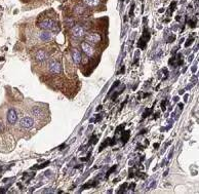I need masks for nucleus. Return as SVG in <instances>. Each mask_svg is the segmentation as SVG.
Wrapping results in <instances>:
<instances>
[{"label": "nucleus", "mask_w": 199, "mask_h": 194, "mask_svg": "<svg viewBox=\"0 0 199 194\" xmlns=\"http://www.w3.org/2000/svg\"><path fill=\"white\" fill-rule=\"evenodd\" d=\"M124 87H125V86H123V87H122V89H120L119 92H116V93H115V94H114V95L112 96V100H113V101H114V100H116V98H117V97H118V96H119V95H120V94H121L122 92H123Z\"/></svg>", "instance_id": "obj_16"}, {"label": "nucleus", "mask_w": 199, "mask_h": 194, "mask_svg": "<svg viewBox=\"0 0 199 194\" xmlns=\"http://www.w3.org/2000/svg\"><path fill=\"white\" fill-rule=\"evenodd\" d=\"M38 27L40 29H43L46 31H58V28H57V24L52 21V20H44L42 22H40L38 24Z\"/></svg>", "instance_id": "obj_1"}, {"label": "nucleus", "mask_w": 199, "mask_h": 194, "mask_svg": "<svg viewBox=\"0 0 199 194\" xmlns=\"http://www.w3.org/2000/svg\"><path fill=\"white\" fill-rule=\"evenodd\" d=\"M46 53L44 50H42V49H39L37 53H36V55H35V60H36L37 62H42V61H44L45 59H46Z\"/></svg>", "instance_id": "obj_10"}, {"label": "nucleus", "mask_w": 199, "mask_h": 194, "mask_svg": "<svg viewBox=\"0 0 199 194\" xmlns=\"http://www.w3.org/2000/svg\"><path fill=\"white\" fill-rule=\"evenodd\" d=\"M72 34L75 37H81L84 34V29L81 26H75L72 29Z\"/></svg>", "instance_id": "obj_9"}, {"label": "nucleus", "mask_w": 199, "mask_h": 194, "mask_svg": "<svg viewBox=\"0 0 199 194\" xmlns=\"http://www.w3.org/2000/svg\"><path fill=\"white\" fill-rule=\"evenodd\" d=\"M101 119H102V116H101V115H99V116L97 117V121H98V120H101Z\"/></svg>", "instance_id": "obj_30"}, {"label": "nucleus", "mask_w": 199, "mask_h": 194, "mask_svg": "<svg viewBox=\"0 0 199 194\" xmlns=\"http://www.w3.org/2000/svg\"><path fill=\"white\" fill-rule=\"evenodd\" d=\"M175 6H177V2H175V1H173L171 4V6H169V9H171V13H172V11L175 9Z\"/></svg>", "instance_id": "obj_19"}, {"label": "nucleus", "mask_w": 199, "mask_h": 194, "mask_svg": "<svg viewBox=\"0 0 199 194\" xmlns=\"http://www.w3.org/2000/svg\"><path fill=\"white\" fill-rule=\"evenodd\" d=\"M156 186V182L155 181H153V182H152V183L147 187V190H149V189H151V188H153V187H155Z\"/></svg>", "instance_id": "obj_23"}, {"label": "nucleus", "mask_w": 199, "mask_h": 194, "mask_svg": "<svg viewBox=\"0 0 199 194\" xmlns=\"http://www.w3.org/2000/svg\"><path fill=\"white\" fill-rule=\"evenodd\" d=\"M121 1H124V0H121Z\"/></svg>", "instance_id": "obj_35"}, {"label": "nucleus", "mask_w": 199, "mask_h": 194, "mask_svg": "<svg viewBox=\"0 0 199 194\" xmlns=\"http://www.w3.org/2000/svg\"><path fill=\"white\" fill-rule=\"evenodd\" d=\"M3 129H4V125H3V123L1 121H0V133L3 132Z\"/></svg>", "instance_id": "obj_28"}, {"label": "nucleus", "mask_w": 199, "mask_h": 194, "mask_svg": "<svg viewBox=\"0 0 199 194\" xmlns=\"http://www.w3.org/2000/svg\"><path fill=\"white\" fill-rule=\"evenodd\" d=\"M173 100H174L175 102H177V101H179V98H178V97H175V98H173Z\"/></svg>", "instance_id": "obj_33"}, {"label": "nucleus", "mask_w": 199, "mask_h": 194, "mask_svg": "<svg viewBox=\"0 0 199 194\" xmlns=\"http://www.w3.org/2000/svg\"><path fill=\"white\" fill-rule=\"evenodd\" d=\"M158 147H159V144H158V143H157V144H154V148H156V149H157Z\"/></svg>", "instance_id": "obj_31"}, {"label": "nucleus", "mask_w": 199, "mask_h": 194, "mask_svg": "<svg viewBox=\"0 0 199 194\" xmlns=\"http://www.w3.org/2000/svg\"><path fill=\"white\" fill-rule=\"evenodd\" d=\"M183 107H184V105L182 104V103H181V104H179V108H180V109H181V110H182V109H183Z\"/></svg>", "instance_id": "obj_29"}, {"label": "nucleus", "mask_w": 199, "mask_h": 194, "mask_svg": "<svg viewBox=\"0 0 199 194\" xmlns=\"http://www.w3.org/2000/svg\"><path fill=\"white\" fill-rule=\"evenodd\" d=\"M47 164H49V161H46V162H44L42 165H38V166H35L34 168H42V167H45Z\"/></svg>", "instance_id": "obj_21"}, {"label": "nucleus", "mask_w": 199, "mask_h": 194, "mask_svg": "<svg viewBox=\"0 0 199 194\" xmlns=\"http://www.w3.org/2000/svg\"><path fill=\"white\" fill-rule=\"evenodd\" d=\"M84 2L86 5H88L90 7H93V6H97V5L100 3V0H84Z\"/></svg>", "instance_id": "obj_14"}, {"label": "nucleus", "mask_w": 199, "mask_h": 194, "mask_svg": "<svg viewBox=\"0 0 199 194\" xmlns=\"http://www.w3.org/2000/svg\"><path fill=\"white\" fill-rule=\"evenodd\" d=\"M174 39H175V36H174V35L171 36V37H169V38H168V42H172V41L174 40Z\"/></svg>", "instance_id": "obj_27"}, {"label": "nucleus", "mask_w": 199, "mask_h": 194, "mask_svg": "<svg viewBox=\"0 0 199 194\" xmlns=\"http://www.w3.org/2000/svg\"><path fill=\"white\" fill-rule=\"evenodd\" d=\"M85 39L87 43H98L99 41H101V36L98 33H89L85 36Z\"/></svg>", "instance_id": "obj_4"}, {"label": "nucleus", "mask_w": 199, "mask_h": 194, "mask_svg": "<svg viewBox=\"0 0 199 194\" xmlns=\"http://www.w3.org/2000/svg\"><path fill=\"white\" fill-rule=\"evenodd\" d=\"M39 38L41 39L42 41H48V40H50V39H51V33H49L48 31L42 32V33H40Z\"/></svg>", "instance_id": "obj_11"}, {"label": "nucleus", "mask_w": 199, "mask_h": 194, "mask_svg": "<svg viewBox=\"0 0 199 194\" xmlns=\"http://www.w3.org/2000/svg\"><path fill=\"white\" fill-rule=\"evenodd\" d=\"M185 101H188V95L185 96Z\"/></svg>", "instance_id": "obj_32"}, {"label": "nucleus", "mask_w": 199, "mask_h": 194, "mask_svg": "<svg viewBox=\"0 0 199 194\" xmlns=\"http://www.w3.org/2000/svg\"><path fill=\"white\" fill-rule=\"evenodd\" d=\"M192 42H193V39H192V38H190V39H189V40H188V41H187V42H186V44H185V46H186V47H188V46H190V45H191V43H192Z\"/></svg>", "instance_id": "obj_24"}, {"label": "nucleus", "mask_w": 199, "mask_h": 194, "mask_svg": "<svg viewBox=\"0 0 199 194\" xmlns=\"http://www.w3.org/2000/svg\"><path fill=\"white\" fill-rule=\"evenodd\" d=\"M102 109V106H99L98 108H97V110H101Z\"/></svg>", "instance_id": "obj_34"}, {"label": "nucleus", "mask_w": 199, "mask_h": 194, "mask_svg": "<svg viewBox=\"0 0 199 194\" xmlns=\"http://www.w3.org/2000/svg\"><path fill=\"white\" fill-rule=\"evenodd\" d=\"M75 11L78 14H82L83 11H84V7H82V6H78V7H76L75 8Z\"/></svg>", "instance_id": "obj_17"}, {"label": "nucleus", "mask_w": 199, "mask_h": 194, "mask_svg": "<svg viewBox=\"0 0 199 194\" xmlns=\"http://www.w3.org/2000/svg\"><path fill=\"white\" fill-rule=\"evenodd\" d=\"M129 135H130V132L129 130H125V132H122V136H121V141H122V143L125 144L128 138H129Z\"/></svg>", "instance_id": "obj_12"}, {"label": "nucleus", "mask_w": 199, "mask_h": 194, "mask_svg": "<svg viewBox=\"0 0 199 194\" xmlns=\"http://www.w3.org/2000/svg\"><path fill=\"white\" fill-rule=\"evenodd\" d=\"M48 71L51 74H60L62 71V66L57 61H51L48 64Z\"/></svg>", "instance_id": "obj_2"}, {"label": "nucleus", "mask_w": 199, "mask_h": 194, "mask_svg": "<svg viewBox=\"0 0 199 194\" xmlns=\"http://www.w3.org/2000/svg\"><path fill=\"white\" fill-rule=\"evenodd\" d=\"M152 111H153V108H151V109L146 110V111H145V113H144V116H143V117L145 118L146 116H149V114H150V113H152Z\"/></svg>", "instance_id": "obj_20"}, {"label": "nucleus", "mask_w": 199, "mask_h": 194, "mask_svg": "<svg viewBox=\"0 0 199 194\" xmlns=\"http://www.w3.org/2000/svg\"><path fill=\"white\" fill-rule=\"evenodd\" d=\"M166 103H167V100H164L162 103H161V109L164 111L165 110V105H166Z\"/></svg>", "instance_id": "obj_22"}, {"label": "nucleus", "mask_w": 199, "mask_h": 194, "mask_svg": "<svg viewBox=\"0 0 199 194\" xmlns=\"http://www.w3.org/2000/svg\"><path fill=\"white\" fill-rule=\"evenodd\" d=\"M116 167H117V165H114V166H112V167H111V168L108 170V173H107V175H106V178H108L109 175H110V174H112V173L114 172V170L116 169Z\"/></svg>", "instance_id": "obj_18"}, {"label": "nucleus", "mask_w": 199, "mask_h": 194, "mask_svg": "<svg viewBox=\"0 0 199 194\" xmlns=\"http://www.w3.org/2000/svg\"><path fill=\"white\" fill-rule=\"evenodd\" d=\"M189 24H190V26L193 28V27H195V25H196V20H191V21H189Z\"/></svg>", "instance_id": "obj_25"}, {"label": "nucleus", "mask_w": 199, "mask_h": 194, "mask_svg": "<svg viewBox=\"0 0 199 194\" xmlns=\"http://www.w3.org/2000/svg\"><path fill=\"white\" fill-rule=\"evenodd\" d=\"M81 48H82L83 53L88 56H91V55H93V54H95V50H93L92 46L89 45V43H87V42L81 43Z\"/></svg>", "instance_id": "obj_7"}, {"label": "nucleus", "mask_w": 199, "mask_h": 194, "mask_svg": "<svg viewBox=\"0 0 199 194\" xmlns=\"http://www.w3.org/2000/svg\"><path fill=\"white\" fill-rule=\"evenodd\" d=\"M17 120V113L14 109H9L7 112V121L10 124H14Z\"/></svg>", "instance_id": "obj_6"}, {"label": "nucleus", "mask_w": 199, "mask_h": 194, "mask_svg": "<svg viewBox=\"0 0 199 194\" xmlns=\"http://www.w3.org/2000/svg\"><path fill=\"white\" fill-rule=\"evenodd\" d=\"M133 7H134V4H132L131 9H130V11H129V16H133Z\"/></svg>", "instance_id": "obj_26"}, {"label": "nucleus", "mask_w": 199, "mask_h": 194, "mask_svg": "<svg viewBox=\"0 0 199 194\" xmlns=\"http://www.w3.org/2000/svg\"><path fill=\"white\" fill-rule=\"evenodd\" d=\"M32 113H33V115H35L36 117H40V116H42V110L40 109L39 107H34L33 109H32Z\"/></svg>", "instance_id": "obj_13"}, {"label": "nucleus", "mask_w": 199, "mask_h": 194, "mask_svg": "<svg viewBox=\"0 0 199 194\" xmlns=\"http://www.w3.org/2000/svg\"><path fill=\"white\" fill-rule=\"evenodd\" d=\"M71 54H72V59L75 62V64H80L81 61H82V56H81V53L77 49V48H73L71 50Z\"/></svg>", "instance_id": "obj_8"}, {"label": "nucleus", "mask_w": 199, "mask_h": 194, "mask_svg": "<svg viewBox=\"0 0 199 194\" xmlns=\"http://www.w3.org/2000/svg\"><path fill=\"white\" fill-rule=\"evenodd\" d=\"M161 55H162V49H161V48H157V49H156V53L154 54V58H155V59L160 58Z\"/></svg>", "instance_id": "obj_15"}, {"label": "nucleus", "mask_w": 199, "mask_h": 194, "mask_svg": "<svg viewBox=\"0 0 199 194\" xmlns=\"http://www.w3.org/2000/svg\"><path fill=\"white\" fill-rule=\"evenodd\" d=\"M149 39H150V34H149V31H148V30L145 28V29H144V34H143V36H142L141 38H140V40H139V42H138V46H139L140 48L144 49Z\"/></svg>", "instance_id": "obj_3"}, {"label": "nucleus", "mask_w": 199, "mask_h": 194, "mask_svg": "<svg viewBox=\"0 0 199 194\" xmlns=\"http://www.w3.org/2000/svg\"><path fill=\"white\" fill-rule=\"evenodd\" d=\"M34 124V121L31 117H23L20 120V125L24 128H31Z\"/></svg>", "instance_id": "obj_5"}]
</instances>
